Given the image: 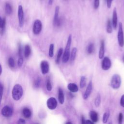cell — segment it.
<instances>
[{"instance_id": "cell-1", "label": "cell", "mask_w": 124, "mask_h": 124, "mask_svg": "<svg viewBox=\"0 0 124 124\" xmlns=\"http://www.w3.org/2000/svg\"><path fill=\"white\" fill-rule=\"evenodd\" d=\"M72 43V35H69L66 42L64 51L62 58V62L63 63H66L69 60L70 55V47Z\"/></svg>"}, {"instance_id": "cell-2", "label": "cell", "mask_w": 124, "mask_h": 124, "mask_svg": "<svg viewBox=\"0 0 124 124\" xmlns=\"http://www.w3.org/2000/svg\"><path fill=\"white\" fill-rule=\"evenodd\" d=\"M23 93V90L22 86L18 84H16L12 90V94L13 98L16 100H19L22 96Z\"/></svg>"}, {"instance_id": "cell-3", "label": "cell", "mask_w": 124, "mask_h": 124, "mask_svg": "<svg viewBox=\"0 0 124 124\" xmlns=\"http://www.w3.org/2000/svg\"><path fill=\"white\" fill-rule=\"evenodd\" d=\"M121 84V78L119 75L114 74L112 76L110 80V86L114 89H118Z\"/></svg>"}, {"instance_id": "cell-4", "label": "cell", "mask_w": 124, "mask_h": 124, "mask_svg": "<svg viewBox=\"0 0 124 124\" xmlns=\"http://www.w3.org/2000/svg\"><path fill=\"white\" fill-rule=\"evenodd\" d=\"M117 40L119 46L123 47L124 46V35L123 29V24L121 22H120L118 25Z\"/></svg>"}, {"instance_id": "cell-5", "label": "cell", "mask_w": 124, "mask_h": 124, "mask_svg": "<svg viewBox=\"0 0 124 124\" xmlns=\"http://www.w3.org/2000/svg\"><path fill=\"white\" fill-rule=\"evenodd\" d=\"M42 29V23L41 21L39 19H36L34 21L33 28H32V31L33 33L35 35L39 34Z\"/></svg>"}, {"instance_id": "cell-6", "label": "cell", "mask_w": 124, "mask_h": 124, "mask_svg": "<svg viewBox=\"0 0 124 124\" xmlns=\"http://www.w3.org/2000/svg\"><path fill=\"white\" fill-rule=\"evenodd\" d=\"M111 66V62L108 57H105L101 62V68L103 70H108Z\"/></svg>"}, {"instance_id": "cell-7", "label": "cell", "mask_w": 124, "mask_h": 124, "mask_svg": "<svg viewBox=\"0 0 124 124\" xmlns=\"http://www.w3.org/2000/svg\"><path fill=\"white\" fill-rule=\"evenodd\" d=\"M18 19L20 27H22L24 25V12L22 5H20L18 7Z\"/></svg>"}, {"instance_id": "cell-8", "label": "cell", "mask_w": 124, "mask_h": 124, "mask_svg": "<svg viewBox=\"0 0 124 124\" xmlns=\"http://www.w3.org/2000/svg\"><path fill=\"white\" fill-rule=\"evenodd\" d=\"M46 105L49 109L53 110L55 109L57 106V101L55 98L51 97L47 99Z\"/></svg>"}, {"instance_id": "cell-9", "label": "cell", "mask_w": 124, "mask_h": 124, "mask_svg": "<svg viewBox=\"0 0 124 124\" xmlns=\"http://www.w3.org/2000/svg\"><path fill=\"white\" fill-rule=\"evenodd\" d=\"M40 67L41 72L43 75H45L49 72V65L47 61L46 60L42 61L40 63Z\"/></svg>"}, {"instance_id": "cell-10", "label": "cell", "mask_w": 124, "mask_h": 124, "mask_svg": "<svg viewBox=\"0 0 124 124\" xmlns=\"http://www.w3.org/2000/svg\"><path fill=\"white\" fill-rule=\"evenodd\" d=\"M2 115L6 117H9L12 115L13 110L12 109L8 106H4L1 110Z\"/></svg>"}, {"instance_id": "cell-11", "label": "cell", "mask_w": 124, "mask_h": 124, "mask_svg": "<svg viewBox=\"0 0 124 124\" xmlns=\"http://www.w3.org/2000/svg\"><path fill=\"white\" fill-rule=\"evenodd\" d=\"M112 25L113 28L115 30L117 27L118 24V18H117V13L116 8H114L113 10L112 18Z\"/></svg>"}, {"instance_id": "cell-12", "label": "cell", "mask_w": 124, "mask_h": 124, "mask_svg": "<svg viewBox=\"0 0 124 124\" xmlns=\"http://www.w3.org/2000/svg\"><path fill=\"white\" fill-rule=\"evenodd\" d=\"M92 88H93L92 82V81H90L89 82L87 88H86V91H85V93L83 95V97L84 99H86L89 97V96H90V95L91 93V92H92Z\"/></svg>"}, {"instance_id": "cell-13", "label": "cell", "mask_w": 124, "mask_h": 124, "mask_svg": "<svg viewBox=\"0 0 124 124\" xmlns=\"http://www.w3.org/2000/svg\"><path fill=\"white\" fill-rule=\"evenodd\" d=\"M105 54V41L104 40H102L100 43V47L99 51L98 57L100 59H102L104 58Z\"/></svg>"}, {"instance_id": "cell-14", "label": "cell", "mask_w": 124, "mask_h": 124, "mask_svg": "<svg viewBox=\"0 0 124 124\" xmlns=\"http://www.w3.org/2000/svg\"><path fill=\"white\" fill-rule=\"evenodd\" d=\"M59 10H60V7L59 6H57L55 7V14H54V19H53V25L56 26L57 23L59 19Z\"/></svg>"}, {"instance_id": "cell-15", "label": "cell", "mask_w": 124, "mask_h": 124, "mask_svg": "<svg viewBox=\"0 0 124 124\" xmlns=\"http://www.w3.org/2000/svg\"><path fill=\"white\" fill-rule=\"evenodd\" d=\"M90 117L92 122L93 123H96L98 121V113L93 110L91 111L90 112Z\"/></svg>"}, {"instance_id": "cell-16", "label": "cell", "mask_w": 124, "mask_h": 124, "mask_svg": "<svg viewBox=\"0 0 124 124\" xmlns=\"http://www.w3.org/2000/svg\"><path fill=\"white\" fill-rule=\"evenodd\" d=\"M67 88L72 93H76L78 90V86L74 83H69L67 85Z\"/></svg>"}, {"instance_id": "cell-17", "label": "cell", "mask_w": 124, "mask_h": 124, "mask_svg": "<svg viewBox=\"0 0 124 124\" xmlns=\"http://www.w3.org/2000/svg\"><path fill=\"white\" fill-rule=\"evenodd\" d=\"M58 100L61 104H63L64 102V96L62 90L59 88L58 89Z\"/></svg>"}, {"instance_id": "cell-18", "label": "cell", "mask_w": 124, "mask_h": 124, "mask_svg": "<svg viewBox=\"0 0 124 124\" xmlns=\"http://www.w3.org/2000/svg\"><path fill=\"white\" fill-rule=\"evenodd\" d=\"M77 48L76 47H73L72 49V51L70 53V58L69 59L70 60L71 62H73L75 61L77 53Z\"/></svg>"}, {"instance_id": "cell-19", "label": "cell", "mask_w": 124, "mask_h": 124, "mask_svg": "<svg viewBox=\"0 0 124 124\" xmlns=\"http://www.w3.org/2000/svg\"><path fill=\"white\" fill-rule=\"evenodd\" d=\"M22 113L24 116L26 118H29L31 115V112L30 109L27 108H25L22 110Z\"/></svg>"}, {"instance_id": "cell-20", "label": "cell", "mask_w": 124, "mask_h": 124, "mask_svg": "<svg viewBox=\"0 0 124 124\" xmlns=\"http://www.w3.org/2000/svg\"><path fill=\"white\" fill-rule=\"evenodd\" d=\"M24 56L28 58L31 53V48L29 45H26L24 47Z\"/></svg>"}, {"instance_id": "cell-21", "label": "cell", "mask_w": 124, "mask_h": 124, "mask_svg": "<svg viewBox=\"0 0 124 124\" xmlns=\"http://www.w3.org/2000/svg\"><path fill=\"white\" fill-rule=\"evenodd\" d=\"M5 11L6 14L8 15H10L12 14V8L11 5V4L8 3L6 2L5 3Z\"/></svg>"}, {"instance_id": "cell-22", "label": "cell", "mask_w": 124, "mask_h": 124, "mask_svg": "<svg viewBox=\"0 0 124 124\" xmlns=\"http://www.w3.org/2000/svg\"><path fill=\"white\" fill-rule=\"evenodd\" d=\"M5 24H6V19L5 18H2L0 16V28L1 29V33H3L5 27Z\"/></svg>"}, {"instance_id": "cell-23", "label": "cell", "mask_w": 124, "mask_h": 124, "mask_svg": "<svg viewBox=\"0 0 124 124\" xmlns=\"http://www.w3.org/2000/svg\"><path fill=\"white\" fill-rule=\"evenodd\" d=\"M63 53V49L62 48H59L58 51V53H57V57L56 59V61L55 62L57 64H59L60 61V59L61 57L62 54Z\"/></svg>"}, {"instance_id": "cell-24", "label": "cell", "mask_w": 124, "mask_h": 124, "mask_svg": "<svg viewBox=\"0 0 124 124\" xmlns=\"http://www.w3.org/2000/svg\"><path fill=\"white\" fill-rule=\"evenodd\" d=\"M94 51V44L92 43H91L89 44L87 47V53L89 54H91L93 53Z\"/></svg>"}, {"instance_id": "cell-25", "label": "cell", "mask_w": 124, "mask_h": 124, "mask_svg": "<svg viewBox=\"0 0 124 124\" xmlns=\"http://www.w3.org/2000/svg\"><path fill=\"white\" fill-rule=\"evenodd\" d=\"M112 22L110 19H108L107 22V32L108 33H111L112 32Z\"/></svg>"}, {"instance_id": "cell-26", "label": "cell", "mask_w": 124, "mask_h": 124, "mask_svg": "<svg viewBox=\"0 0 124 124\" xmlns=\"http://www.w3.org/2000/svg\"><path fill=\"white\" fill-rule=\"evenodd\" d=\"M109 115H110V113H109V111L108 110L106 111L104 113V115L103 116V119H102L103 122L104 123H106L107 122V121L109 118Z\"/></svg>"}, {"instance_id": "cell-27", "label": "cell", "mask_w": 124, "mask_h": 124, "mask_svg": "<svg viewBox=\"0 0 124 124\" xmlns=\"http://www.w3.org/2000/svg\"><path fill=\"white\" fill-rule=\"evenodd\" d=\"M101 96H100V94L98 93L97 94V96L94 100V105L96 107H98L100 106V103H101Z\"/></svg>"}, {"instance_id": "cell-28", "label": "cell", "mask_w": 124, "mask_h": 124, "mask_svg": "<svg viewBox=\"0 0 124 124\" xmlns=\"http://www.w3.org/2000/svg\"><path fill=\"white\" fill-rule=\"evenodd\" d=\"M86 78L84 76H82L80 78V84H79L80 88H83L86 86Z\"/></svg>"}, {"instance_id": "cell-29", "label": "cell", "mask_w": 124, "mask_h": 124, "mask_svg": "<svg viewBox=\"0 0 124 124\" xmlns=\"http://www.w3.org/2000/svg\"><path fill=\"white\" fill-rule=\"evenodd\" d=\"M54 45L53 44H51L49 46V51H48V55L50 57H52L54 55Z\"/></svg>"}, {"instance_id": "cell-30", "label": "cell", "mask_w": 124, "mask_h": 124, "mask_svg": "<svg viewBox=\"0 0 124 124\" xmlns=\"http://www.w3.org/2000/svg\"><path fill=\"white\" fill-rule=\"evenodd\" d=\"M8 64L9 66L11 68H13L15 67V61L12 57L9 58V59L8 60Z\"/></svg>"}, {"instance_id": "cell-31", "label": "cell", "mask_w": 124, "mask_h": 124, "mask_svg": "<svg viewBox=\"0 0 124 124\" xmlns=\"http://www.w3.org/2000/svg\"><path fill=\"white\" fill-rule=\"evenodd\" d=\"M46 89L47 91H50L52 90V85H51V83L50 80V78H48L46 80Z\"/></svg>"}, {"instance_id": "cell-32", "label": "cell", "mask_w": 124, "mask_h": 124, "mask_svg": "<svg viewBox=\"0 0 124 124\" xmlns=\"http://www.w3.org/2000/svg\"><path fill=\"white\" fill-rule=\"evenodd\" d=\"M40 83H41V79H40V78H37L34 81V87L36 88H38L40 86Z\"/></svg>"}, {"instance_id": "cell-33", "label": "cell", "mask_w": 124, "mask_h": 124, "mask_svg": "<svg viewBox=\"0 0 124 124\" xmlns=\"http://www.w3.org/2000/svg\"><path fill=\"white\" fill-rule=\"evenodd\" d=\"M123 121V114L122 113L120 112L119 114L118 118V124H122Z\"/></svg>"}, {"instance_id": "cell-34", "label": "cell", "mask_w": 124, "mask_h": 124, "mask_svg": "<svg viewBox=\"0 0 124 124\" xmlns=\"http://www.w3.org/2000/svg\"><path fill=\"white\" fill-rule=\"evenodd\" d=\"M100 4V0H94L93 7L95 9H98Z\"/></svg>"}, {"instance_id": "cell-35", "label": "cell", "mask_w": 124, "mask_h": 124, "mask_svg": "<svg viewBox=\"0 0 124 124\" xmlns=\"http://www.w3.org/2000/svg\"><path fill=\"white\" fill-rule=\"evenodd\" d=\"M23 63V58L22 57H20L17 61V65L19 67L22 66Z\"/></svg>"}, {"instance_id": "cell-36", "label": "cell", "mask_w": 124, "mask_h": 124, "mask_svg": "<svg viewBox=\"0 0 124 124\" xmlns=\"http://www.w3.org/2000/svg\"><path fill=\"white\" fill-rule=\"evenodd\" d=\"M3 86L0 83V105L1 104L2 94H3Z\"/></svg>"}, {"instance_id": "cell-37", "label": "cell", "mask_w": 124, "mask_h": 124, "mask_svg": "<svg viewBox=\"0 0 124 124\" xmlns=\"http://www.w3.org/2000/svg\"><path fill=\"white\" fill-rule=\"evenodd\" d=\"M22 46L20 44L18 45V55L20 57H22Z\"/></svg>"}, {"instance_id": "cell-38", "label": "cell", "mask_w": 124, "mask_h": 124, "mask_svg": "<svg viewBox=\"0 0 124 124\" xmlns=\"http://www.w3.org/2000/svg\"><path fill=\"white\" fill-rule=\"evenodd\" d=\"M120 105L122 107L124 108V94L122 95L120 99Z\"/></svg>"}, {"instance_id": "cell-39", "label": "cell", "mask_w": 124, "mask_h": 124, "mask_svg": "<svg viewBox=\"0 0 124 124\" xmlns=\"http://www.w3.org/2000/svg\"><path fill=\"white\" fill-rule=\"evenodd\" d=\"M113 0H107V5L108 8H110Z\"/></svg>"}, {"instance_id": "cell-40", "label": "cell", "mask_w": 124, "mask_h": 124, "mask_svg": "<svg viewBox=\"0 0 124 124\" xmlns=\"http://www.w3.org/2000/svg\"><path fill=\"white\" fill-rule=\"evenodd\" d=\"M26 122L23 119H19L17 122V124H25Z\"/></svg>"}, {"instance_id": "cell-41", "label": "cell", "mask_w": 124, "mask_h": 124, "mask_svg": "<svg viewBox=\"0 0 124 124\" xmlns=\"http://www.w3.org/2000/svg\"><path fill=\"white\" fill-rule=\"evenodd\" d=\"M81 124H86V120H85V118L83 116H82L81 117Z\"/></svg>"}, {"instance_id": "cell-42", "label": "cell", "mask_w": 124, "mask_h": 124, "mask_svg": "<svg viewBox=\"0 0 124 124\" xmlns=\"http://www.w3.org/2000/svg\"><path fill=\"white\" fill-rule=\"evenodd\" d=\"M86 124H94L93 122H92V121L89 120H86Z\"/></svg>"}, {"instance_id": "cell-43", "label": "cell", "mask_w": 124, "mask_h": 124, "mask_svg": "<svg viewBox=\"0 0 124 124\" xmlns=\"http://www.w3.org/2000/svg\"><path fill=\"white\" fill-rule=\"evenodd\" d=\"M53 2V0H48V4L51 5L52 4Z\"/></svg>"}, {"instance_id": "cell-44", "label": "cell", "mask_w": 124, "mask_h": 124, "mask_svg": "<svg viewBox=\"0 0 124 124\" xmlns=\"http://www.w3.org/2000/svg\"><path fill=\"white\" fill-rule=\"evenodd\" d=\"M2 73V66L0 63V75Z\"/></svg>"}, {"instance_id": "cell-45", "label": "cell", "mask_w": 124, "mask_h": 124, "mask_svg": "<svg viewBox=\"0 0 124 124\" xmlns=\"http://www.w3.org/2000/svg\"><path fill=\"white\" fill-rule=\"evenodd\" d=\"M65 124H72V123L71 122H67Z\"/></svg>"}, {"instance_id": "cell-46", "label": "cell", "mask_w": 124, "mask_h": 124, "mask_svg": "<svg viewBox=\"0 0 124 124\" xmlns=\"http://www.w3.org/2000/svg\"><path fill=\"white\" fill-rule=\"evenodd\" d=\"M108 124H112V121H110Z\"/></svg>"}, {"instance_id": "cell-47", "label": "cell", "mask_w": 124, "mask_h": 124, "mask_svg": "<svg viewBox=\"0 0 124 124\" xmlns=\"http://www.w3.org/2000/svg\"><path fill=\"white\" fill-rule=\"evenodd\" d=\"M123 61H124V58H123Z\"/></svg>"}]
</instances>
